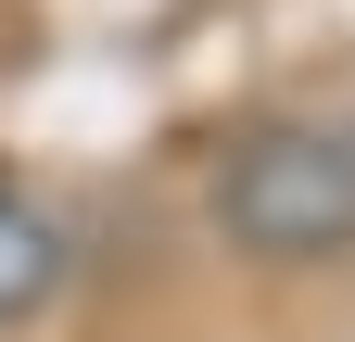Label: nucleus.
Here are the masks:
<instances>
[{
    "label": "nucleus",
    "mask_w": 355,
    "mask_h": 342,
    "mask_svg": "<svg viewBox=\"0 0 355 342\" xmlns=\"http://www.w3.org/2000/svg\"><path fill=\"white\" fill-rule=\"evenodd\" d=\"M216 228L254 267H343L355 253V127H254L216 165Z\"/></svg>",
    "instance_id": "nucleus-1"
},
{
    "label": "nucleus",
    "mask_w": 355,
    "mask_h": 342,
    "mask_svg": "<svg viewBox=\"0 0 355 342\" xmlns=\"http://www.w3.org/2000/svg\"><path fill=\"white\" fill-rule=\"evenodd\" d=\"M51 291H64V216L26 203V190H0V330H26Z\"/></svg>",
    "instance_id": "nucleus-2"
}]
</instances>
